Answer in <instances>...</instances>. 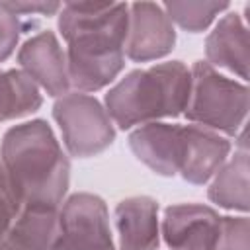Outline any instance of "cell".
Here are the masks:
<instances>
[{"mask_svg":"<svg viewBox=\"0 0 250 250\" xmlns=\"http://www.w3.org/2000/svg\"><path fill=\"white\" fill-rule=\"evenodd\" d=\"M191 72L182 61L137 68L105 94V111L113 125L131 129L184 113Z\"/></svg>","mask_w":250,"mask_h":250,"instance_id":"obj_3","label":"cell"},{"mask_svg":"<svg viewBox=\"0 0 250 250\" xmlns=\"http://www.w3.org/2000/svg\"><path fill=\"white\" fill-rule=\"evenodd\" d=\"M127 4L72 2L61 6L59 29L66 41L70 86L82 94L105 88L125 66Z\"/></svg>","mask_w":250,"mask_h":250,"instance_id":"obj_1","label":"cell"},{"mask_svg":"<svg viewBox=\"0 0 250 250\" xmlns=\"http://www.w3.org/2000/svg\"><path fill=\"white\" fill-rule=\"evenodd\" d=\"M207 62L248 80V29L236 12L221 18L205 43Z\"/></svg>","mask_w":250,"mask_h":250,"instance_id":"obj_13","label":"cell"},{"mask_svg":"<svg viewBox=\"0 0 250 250\" xmlns=\"http://www.w3.org/2000/svg\"><path fill=\"white\" fill-rule=\"evenodd\" d=\"M20 31H21L20 14L12 8L10 2H0V62L14 53Z\"/></svg>","mask_w":250,"mask_h":250,"instance_id":"obj_18","label":"cell"},{"mask_svg":"<svg viewBox=\"0 0 250 250\" xmlns=\"http://www.w3.org/2000/svg\"><path fill=\"white\" fill-rule=\"evenodd\" d=\"M176 31L164 8L152 2L129 6V25L125 37V55L135 62H148L168 55L174 49Z\"/></svg>","mask_w":250,"mask_h":250,"instance_id":"obj_7","label":"cell"},{"mask_svg":"<svg viewBox=\"0 0 250 250\" xmlns=\"http://www.w3.org/2000/svg\"><path fill=\"white\" fill-rule=\"evenodd\" d=\"M21 211V201L16 195L6 170L0 164V238L10 230Z\"/></svg>","mask_w":250,"mask_h":250,"instance_id":"obj_19","label":"cell"},{"mask_svg":"<svg viewBox=\"0 0 250 250\" xmlns=\"http://www.w3.org/2000/svg\"><path fill=\"white\" fill-rule=\"evenodd\" d=\"M133 154L160 176L182 172L186 156V129L176 123H146L129 135Z\"/></svg>","mask_w":250,"mask_h":250,"instance_id":"obj_8","label":"cell"},{"mask_svg":"<svg viewBox=\"0 0 250 250\" xmlns=\"http://www.w3.org/2000/svg\"><path fill=\"white\" fill-rule=\"evenodd\" d=\"M53 117L61 127L62 143L72 156L88 158L104 152L115 139L113 121L105 107L82 92H68L53 105Z\"/></svg>","mask_w":250,"mask_h":250,"instance_id":"obj_5","label":"cell"},{"mask_svg":"<svg viewBox=\"0 0 250 250\" xmlns=\"http://www.w3.org/2000/svg\"><path fill=\"white\" fill-rule=\"evenodd\" d=\"M119 250H156L160 242L158 203L148 195L127 197L115 207Z\"/></svg>","mask_w":250,"mask_h":250,"instance_id":"obj_11","label":"cell"},{"mask_svg":"<svg viewBox=\"0 0 250 250\" xmlns=\"http://www.w3.org/2000/svg\"><path fill=\"white\" fill-rule=\"evenodd\" d=\"M18 61L21 70L49 96L61 98L68 94L70 80L66 70V53L51 31H41L27 39L18 53Z\"/></svg>","mask_w":250,"mask_h":250,"instance_id":"obj_10","label":"cell"},{"mask_svg":"<svg viewBox=\"0 0 250 250\" xmlns=\"http://www.w3.org/2000/svg\"><path fill=\"white\" fill-rule=\"evenodd\" d=\"M221 217L199 203L170 205L162 217V238L170 250H213Z\"/></svg>","mask_w":250,"mask_h":250,"instance_id":"obj_9","label":"cell"},{"mask_svg":"<svg viewBox=\"0 0 250 250\" xmlns=\"http://www.w3.org/2000/svg\"><path fill=\"white\" fill-rule=\"evenodd\" d=\"M39 86L18 68L0 70V121H10L41 105Z\"/></svg>","mask_w":250,"mask_h":250,"instance_id":"obj_15","label":"cell"},{"mask_svg":"<svg viewBox=\"0 0 250 250\" xmlns=\"http://www.w3.org/2000/svg\"><path fill=\"white\" fill-rule=\"evenodd\" d=\"M51 250H115L104 199L94 193H74L62 201Z\"/></svg>","mask_w":250,"mask_h":250,"instance_id":"obj_6","label":"cell"},{"mask_svg":"<svg viewBox=\"0 0 250 250\" xmlns=\"http://www.w3.org/2000/svg\"><path fill=\"white\" fill-rule=\"evenodd\" d=\"M248 217H221L219 234L213 244V250H248Z\"/></svg>","mask_w":250,"mask_h":250,"instance_id":"obj_17","label":"cell"},{"mask_svg":"<svg viewBox=\"0 0 250 250\" xmlns=\"http://www.w3.org/2000/svg\"><path fill=\"white\" fill-rule=\"evenodd\" d=\"M0 164L21 207L59 209L62 205L70 166L47 121L33 119L8 129L0 146Z\"/></svg>","mask_w":250,"mask_h":250,"instance_id":"obj_2","label":"cell"},{"mask_svg":"<svg viewBox=\"0 0 250 250\" xmlns=\"http://www.w3.org/2000/svg\"><path fill=\"white\" fill-rule=\"evenodd\" d=\"M209 199L225 209L248 211V150H246V129L240 131L238 150L227 160L217 174L211 178Z\"/></svg>","mask_w":250,"mask_h":250,"instance_id":"obj_14","label":"cell"},{"mask_svg":"<svg viewBox=\"0 0 250 250\" xmlns=\"http://www.w3.org/2000/svg\"><path fill=\"white\" fill-rule=\"evenodd\" d=\"M186 129V156L180 176L191 184L209 182L217 170L227 162L230 152V143L201 125H184Z\"/></svg>","mask_w":250,"mask_h":250,"instance_id":"obj_12","label":"cell"},{"mask_svg":"<svg viewBox=\"0 0 250 250\" xmlns=\"http://www.w3.org/2000/svg\"><path fill=\"white\" fill-rule=\"evenodd\" d=\"M166 16L170 18V21H176L182 29H188L191 33H199L201 29H205L215 16H219L221 12L229 10V4L221 2H213V4H205V2H172V4H164L162 6Z\"/></svg>","mask_w":250,"mask_h":250,"instance_id":"obj_16","label":"cell"},{"mask_svg":"<svg viewBox=\"0 0 250 250\" xmlns=\"http://www.w3.org/2000/svg\"><path fill=\"white\" fill-rule=\"evenodd\" d=\"M189 72L191 86L184 109L189 123L238 137L248 113L246 84L219 74L207 61H197Z\"/></svg>","mask_w":250,"mask_h":250,"instance_id":"obj_4","label":"cell"}]
</instances>
